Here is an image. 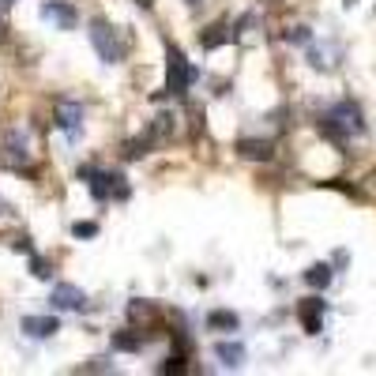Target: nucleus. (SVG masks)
<instances>
[{
	"mask_svg": "<svg viewBox=\"0 0 376 376\" xmlns=\"http://www.w3.org/2000/svg\"><path fill=\"white\" fill-rule=\"evenodd\" d=\"M42 15L53 23V27H60V30H71L79 23V12L71 4H60V0H49V4L42 8Z\"/></svg>",
	"mask_w": 376,
	"mask_h": 376,
	"instance_id": "6e6552de",
	"label": "nucleus"
},
{
	"mask_svg": "<svg viewBox=\"0 0 376 376\" xmlns=\"http://www.w3.org/2000/svg\"><path fill=\"white\" fill-rule=\"evenodd\" d=\"M71 237H79V241L98 237V222H76V226H71Z\"/></svg>",
	"mask_w": 376,
	"mask_h": 376,
	"instance_id": "412c9836",
	"label": "nucleus"
},
{
	"mask_svg": "<svg viewBox=\"0 0 376 376\" xmlns=\"http://www.w3.org/2000/svg\"><path fill=\"white\" fill-rule=\"evenodd\" d=\"M53 121H57L60 132L79 135V124H83V106H79V102H71V98H64V102H57V113H53Z\"/></svg>",
	"mask_w": 376,
	"mask_h": 376,
	"instance_id": "0eeeda50",
	"label": "nucleus"
},
{
	"mask_svg": "<svg viewBox=\"0 0 376 376\" xmlns=\"http://www.w3.org/2000/svg\"><path fill=\"white\" fill-rule=\"evenodd\" d=\"M173 124H177V117H173V113H158L147 135H151V140H166V135H173Z\"/></svg>",
	"mask_w": 376,
	"mask_h": 376,
	"instance_id": "a211bd4d",
	"label": "nucleus"
},
{
	"mask_svg": "<svg viewBox=\"0 0 376 376\" xmlns=\"http://www.w3.org/2000/svg\"><path fill=\"white\" fill-rule=\"evenodd\" d=\"M324 313H327V301L324 298H305V301H301V309H298L301 327H305L309 335H320V331H324Z\"/></svg>",
	"mask_w": 376,
	"mask_h": 376,
	"instance_id": "423d86ee",
	"label": "nucleus"
},
{
	"mask_svg": "<svg viewBox=\"0 0 376 376\" xmlns=\"http://www.w3.org/2000/svg\"><path fill=\"white\" fill-rule=\"evenodd\" d=\"M155 320H158V305H155V301H143V298L128 301V324H132V327H147V324H155Z\"/></svg>",
	"mask_w": 376,
	"mask_h": 376,
	"instance_id": "9d476101",
	"label": "nucleus"
},
{
	"mask_svg": "<svg viewBox=\"0 0 376 376\" xmlns=\"http://www.w3.org/2000/svg\"><path fill=\"white\" fill-rule=\"evenodd\" d=\"M286 38H290L294 45H309V42H313V30H309V27H294Z\"/></svg>",
	"mask_w": 376,
	"mask_h": 376,
	"instance_id": "5701e85b",
	"label": "nucleus"
},
{
	"mask_svg": "<svg viewBox=\"0 0 376 376\" xmlns=\"http://www.w3.org/2000/svg\"><path fill=\"white\" fill-rule=\"evenodd\" d=\"M207 327H211V331H237V327H241V320H237V313L214 309V313L207 316Z\"/></svg>",
	"mask_w": 376,
	"mask_h": 376,
	"instance_id": "dca6fc26",
	"label": "nucleus"
},
{
	"mask_svg": "<svg viewBox=\"0 0 376 376\" xmlns=\"http://www.w3.org/2000/svg\"><path fill=\"white\" fill-rule=\"evenodd\" d=\"M196 83V68L188 64V57L177 45H166V94H185Z\"/></svg>",
	"mask_w": 376,
	"mask_h": 376,
	"instance_id": "7ed1b4c3",
	"label": "nucleus"
},
{
	"mask_svg": "<svg viewBox=\"0 0 376 376\" xmlns=\"http://www.w3.org/2000/svg\"><path fill=\"white\" fill-rule=\"evenodd\" d=\"M331 278H335L331 263H313V267L305 271V283L313 286V290H327V286H331Z\"/></svg>",
	"mask_w": 376,
	"mask_h": 376,
	"instance_id": "4468645a",
	"label": "nucleus"
},
{
	"mask_svg": "<svg viewBox=\"0 0 376 376\" xmlns=\"http://www.w3.org/2000/svg\"><path fill=\"white\" fill-rule=\"evenodd\" d=\"M135 4H140V8H151V4H155V0H135Z\"/></svg>",
	"mask_w": 376,
	"mask_h": 376,
	"instance_id": "393cba45",
	"label": "nucleus"
},
{
	"mask_svg": "<svg viewBox=\"0 0 376 376\" xmlns=\"http://www.w3.org/2000/svg\"><path fill=\"white\" fill-rule=\"evenodd\" d=\"M91 196L94 199H109V196H113V173H109V170H94L91 173Z\"/></svg>",
	"mask_w": 376,
	"mask_h": 376,
	"instance_id": "2eb2a0df",
	"label": "nucleus"
},
{
	"mask_svg": "<svg viewBox=\"0 0 376 376\" xmlns=\"http://www.w3.org/2000/svg\"><path fill=\"white\" fill-rule=\"evenodd\" d=\"M0 162L8 170L30 173V162H34V151H30V135L23 128H8L4 140H0Z\"/></svg>",
	"mask_w": 376,
	"mask_h": 376,
	"instance_id": "f03ea898",
	"label": "nucleus"
},
{
	"mask_svg": "<svg viewBox=\"0 0 376 376\" xmlns=\"http://www.w3.org/2000/svg\"><path fill=\"white\" fill-rule=\"evenodd\" d=\"M140 346H143V339H140V335H132V331H117V335H113V350H124V354H135Z\"/></svg>",
	"mask_w": 376,
	"mask_h": 376,
	"instance_id": "6ab92c4d",
	"label": "nucleus"
},
{
	"mask_svg": "<svg viewBox=\"0 0 376 376\" xmlns=\"http://www.w3.org/2000/svg\"><path fill=\"white\" fill-rule=\"evenodd\" d=\"M49 305L57 309V313H83V309H87V294L79 290V286H71V283H57V286H53V294H49Z\"/></svg>",
	"mask_w": 376,
	"mask_h": 376,
	"instance_id": "39448f33",
	"label": "nucleus"
},
{
	"mask_svg": "<svg viewBox=\"0 0 376 376\" xmlns=\"http://www.w3.org/2000/svg\"><path fill=\"white\" fill-rule=\"evenodd\" d=\"M30 275H34V278H42V283H45V278H53V271H49V263H45L42 256H34V252H30Z\"/></svg>",
	"mask_w": 376,
	"mask_h": 376,
	"instance_id": "4be33fe9",
	"label": "nucleus"
},
{
	"mask_svg": "<svg viewBox=\"0 0 376 376\" xmlns=\"http://www.w3.org/2000/svg\"><path fill=\"white\" fill-rule=\"evenodd\" d=\"M230 38H234V34H230V27H226V23H214V27H207V30H203L199 45H203V49L211 53V49H222V45L230 42Z\"/></svg>",
	"mask_w": 376,
	"mask_h": 376,
	"instance_id": "ddd939ff",
	"label": "nucleus"
},
{
	"mask_svg": "<svg viewBox=\"0 0 376 376\" xmlns=\"http://www.w3.org/2000/svg\"><path fill=\"white\" fill-rule=\"evenodd\" d=\"M0 4H4V8H8V4H12V0H0Z\"/></svg>",
	"mask_w": 376,
	"mask_h": 376,
	"instance_id": "a878e982",
	"label": "nucleus"
},
{
	"mask_svg": "<svg viewBox=\"0 0 376 376\" xmlns=\"http://www.w3.org/2000/svg\"><path fill=\"white\" fill-rule=\"evenodd\" d=\"M151 143H155L151 135H140V140H128L124 147H121V158H124V162H135V158H143V155H147V147H151Z\"/></svg>",
	"mask_w": 376,
	"mask_h": 376,
	"instance_id": "f3484780",
	"label": "nucleus"
},
{
	"mask_svg": "<svg viewBox=\"0 0 376 376\" xmlns=\"http://www.w3.org/2000/svg\"><path fill=\"white\" fill-rule=\"evenodd\" d=\"M91 45H94V53H98L106 64H117L124 57V42H121V34H117L113 27H109L106 19H94L91 23Z\"/></svg>",
	"mask_w": 376,
	"mask_h": 376,
	"instance_id": "20e7f679",
	"label": "nucleus"
},
{
	"mask_svg": "<svg viewBox=\"0 0 376 376\" xmlns=\"http://www.w3.org/2000/svg\"><path fill=\"white\" fill-rule=\"evenodd\" d=\"M162 373H166V376L188 373V357H185V354H170V357H166V365H162Z\"/></svg>",
	"mask_w": 376,
	"mask_h": 376,
	"instance_id": "aec40b11",
	"label": "nucleus"
},
{
	"mask_svg": "<svg viewBox=\"0 0 376 376\" xmlns=\"http://www.w3.org/2000/svg\"><path fill=\"white\" fill-rule=\"evenodd\" d=\"M132 196V188H128V181L121 177V173H113V199H128Z\"/></svg>",
	"mask_w": 376,
	"mask_h": 376,
	"instance_id": "b1692460",
	"label": "nucleus"
},
{
	"mask_svg": "<svg viewBox=\"0 0 376 376\" xmlns=\"http://www.w3.org/2000/svg\"><path fill=\"white\" fill-rule=\"evenodd\" d=\"M320 132H324L327 140H335V143L354 140V135H362V132H365L362 109H357L354 102H339V106H331L324 117H320Z\"/></svg>",
	"mask_w": 376,
	"mask_h": 376,
	"instance_id": "f257e3e1",
	"label": "nucleus"
},
{
	"mask_svg": "<svg viewBox=\"0 0 376 376\" xmlns=\"http://www.w3.org/2000/svg\"><path fill=\"white\" fill-rule=\"evenodd\" d=\"M23 335H27V339H49L53 331H57V316H23Z\"/></svg>",
	"mask_w": 376,
	"mask_h": 376,
	"instance_id": "1a4fd4ad",
	"label": "nucleus"
},
{
	"mask_svg": "<svg viewBox=\"0 0 376 376\" xmlns=\"http://www.w3.org/2000/svg\"><path fill=\"white\" fill-rule=\"evenodd\" d=\"M237 151H241V158H249V162H271V158H275V143L271 140H241Z\"/></svg>",
	"mask_w": 376,
	"mask_h": 376,
	"instance_id": "9b49d317",
	"label": "nucleus"
},
{
	"mask_svg": "<svg viewBox=\"0 0 376 376\" xmlns=\"http://www.w3.org/2000/svg\"><path fill=\"white\" fill-rule=\"evenodd\" d=\"M214 354H219V362L226 365V369H241L245 357H249L241 342H219V346H214Z\"/></svg>",
	"mask_w": 376,
	"mask_h": 376,
	"instance_id": "f8f14e48",
	"label": "nucleus"
}]
</instances>
